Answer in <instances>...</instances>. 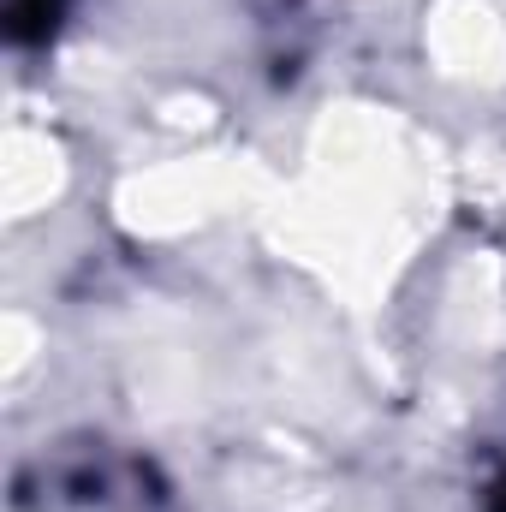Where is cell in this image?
I'll return each instance as SVG.
<instances>
[{
  "label": "cell",
  "instance_id": "obj_1",
  "mask_svg": "<svg viewBox=\"0 0 506 512\" xmlns=\"http://www.w3.org/2000/svg\"><path fill=\"white\" fill-rule=\"evenodd\" d=\"M501 512H506V495H501Z\"/></svg>",
  "mask_w": 506,
  "mask_h": 512
}]
</instances>
